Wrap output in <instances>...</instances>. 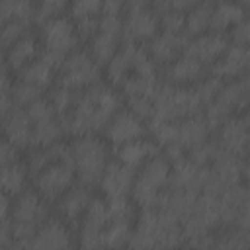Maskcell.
Instances as JSON below:
<instances>
[{"label": "cell", "mask_w": 250, "mask_h": 250, "mask_svg": "<svg viewBox=\"0 0 250 250\" xmlns=\"http://www.w3.org/2000/svg\"><path fill=\"white\" fill-rule=\"evenodd\" d=\"M156 152H160L158 145L152 139H135L129 143H123L119 146H115V156L119 162L131 166L133 170H139L150 156H154Z\"/></svg>", "instance_id": "cell-26"}, {"label": "cell", "mask_w": 250, "mask_h": 250, "mask_svg": "<svg viewBox=\"0 0 250 250\" xmlns=\"http://www.w3.org/2000/svg\"><path fill=\"white\" fill-rule=\"evenodd\" d=\"M78 35L74 21L66 16H59L53 20H47L41 23L39 31V59H43L47 64L59 70L64 57L78 49Z\"/></svg>", "instance_id": "cell-5"}, {"label": "cell", "mask_w": 250, "mask_h": 250, "mask_svg": "<svg viewBox=\"0 0 250 250\" xmlns=\"http://www.w3.org/2000/svg\"><path fill=\"white\" fill-rule=\"evenodd\" d=\"M250 244V236L248 230L242 229H225L223 232H215V242L213 246L217 248H227V250H242L248 248Z\"/></svg>", "instance_id": "cell-37"}, {"label": "cell", "mask_w": 250, "mask_h": 250, "mask_svg": "<svg viewBox=\"0 0 250 250\" xmlns=\"http://www.w3.org/2000/svg\"><path fill=\"white\" fill-rule=\"evenodd\" d=\"M188 35L186 33H168V31H160L156 33L148 45H146V53L150 55V59L156 64H170L174 59H178L188 43Z\"/></svg>", "instance_id": "cell-24"}, {"label": "cell", "mask_w": 250, "mask_h": 250, "mask_svg": "<svg viewBox=\"0 0 250 250\" xmlns=\"http://www.w3.org/2000/svg\"><path fill=\"white\" fill-rule=\"evenodd\" d=\"M184 242L182 223L158 207L141 209L137 225L127 246L154 248V246H180Z\"/></svg>", "instance_id": "cell-2"}, {"label": "cell", "mask_w": 250, "mask_h": 250, "mask_svg": "<svg viewBox=\"0 0 250 250\" xmlns=\"http://www.w3.org/2000/svg\"><path fill=\"white\" fill-rule=\"evenodd\" d=\"M76 96H78V92H74V90H70V88H66V86L57 84V86L51 90V94H49L47 100L51 102L53 109L64 119L66 113L72 109V105H74V102H76Z\"/></svg>", "instance_id": "cell-38"}, {"label": "cell", "mask_w": 250, "mask_h": 250, "mask_svg": "<svg viewBox=\"0 0 250 250\" xmlns=\"http://www.w3.org/2000/svg\"><path fill=\"white\" fill-rule=\"evenodd\" d=\"M12 244V234H10V227L6 223H0V248H6Z\"/></svg>", "instance_id": "cell-51"}, {"label": "cell", "mask_w": 250, "mask_h": 250, "mask_svg": "<svg viewBox=\"0 0 250 250\" xmlns=\"http://www.w3.org/2000/svg\"><path fill=\"white\" fill-rule=\"evenodd\" d=\"M217 131H219L217 145L221 148L246 158L248 141H250V121L244 111L230 115L225 123H221V127Z\"/></svg>", "instance_id": "cell-18"}, {"label": "cell", "mask_w": 250, "mask_h": 250, "mask_svg": "<svg viewBox=\"0 0 250 250\" xmlns=\"http://www.w3.org/2000/svg\"><path fill=\"white\" fill-rule=\"evenodd\" d=\"M227 47H229V37L225 33L211 31V33H201V35L189 37L188 43H186L184 53L197 59L205 66H209L223 55V51Z\"/></svg>", "instance_id": "cell-23"}, {"label": "cell", "mask_w": 250, "mask_h": 250, "mask_svg": "<svg viewBox=\"0 0 250 250\" xmlns=\"http://www.w3.org/2000/svg\"><path fill=\"white\" fill-rule=\"evenodd\" d=\"M39 98H43V92L35 86H31L25 80H16V84H12V100H14V107H27L33 102H37Z\"/></svg>", "instance_id": "cell-39"}, {"label": "cell", "mask_w": 250, "mask_h": 250, "mask_svg": "<svg viewBox=\"0 0 250 250\" xmlns=\"http://www.w3.org/2000/svg\"><path fill=\"white\" fill-rule=\"evenodd\" d=\"M170 170H172V164L162 152H156L154 156H150L137 170L131 195L141 209L156 207L162 191L168 188Z\"/></svg>", "instance_id": "cell-6"}, {"label": "cell", "mask_w": 250, "mask_h": 250, "mask_svg": "<svg viewBox=\"0 0 250 250\" xmlns=\"http://www.w3.org/2000/svg\"><path fill=\"white\" fill-rule=\"evenodd\" d=\"M74 246V234L70 230V225L62 221L61 217H47L41 227L35 230L33 238L29 240L27 248H72Z\"/></svg>", "instance_id": "cell-20"}, {"label": "cell", "mask_w": 250, "mask_h": 250, "mask_svg": "<svg viewBox=\"0 0 250 250\" xmlns=\"http://www.w3.org/2000/svg\"><path fill=\"white\" fill-rule=\"evenodd\" d=\"M6 74H8V62H6V55L0 49V76H6Z\"/></svg>", "instance_id": "cell-53"}, {"label": "cell", "mask_w": 250, "mask_h": 250, "mask_svg": "<svg viewBox=\"0 0 250 250\" xmlns=\"http://www.w3.org/2000/svg\"><path fill=\"white\" fill-rule=\"evenodd\" d=\"M59 160H70V148L62 141H57V143L47 145V146H31L29 152H27L25 164H27L29 174L35 176L45 166H49L53 162H59Z\"/></svg>", "instance_id": "cell-29"}, {"label": "cell", "mask_w": 250, "mask_h": 250, "mask_svg": "<svg viewBox=\"0 0 250 250\" xmlns=\"http://www.w3.org/2000/svg\"><path fill=\"white\" fill-rule=\"evenodd\" d=\"M94 199V193H92V188L78 182V184H72L57 201V213L61 215L62 221H66L68 225H76L80 221V217L84 215L86 207L90 205V201Z\"/></svg>", "instance_id": "cell-22"}, {"label": "cell", "mask_w": 250, "mask_h": 250, "mask_svg": "<svg viewBox=\"0 0 250 250\" xmlns=\"http://www.w3.org/2000/svg\"><path fill=\"white\" fill-rule=\"evenodd\" d=\"M123 8H125V0H102V14L119 16Z\"/></svg>", "instance_id": "cell-50"}, {"label": "cell", "mask_w": 250, "mask_h": 250, "mask_svg": "<svg viewBox=\"0 0 250 250\" xmlns=\"http://www.w3.org/2000/svg\"><path fill=\"white\" fill-rule=\"evenodd\" d=\"M12 213V195L0 189V223H8Z\"/></svg>", "instance_id": "cell-49"}, {"label": "cell", "mask_w": 250, "mask_h": 250, "mask_svg": "<svg viewBox=\"0 0 250 250\" xmlns=\"http://www.w3.org/2000/svg\"><path fill=\"white\" fill-rule=\"evenodd\" d=\"M244 18H246V10L236 0H215L211 12V29L225 33Z\"/></svg>", "instance_id": "cell-31"}, {"label": "cell", "mask_w": 250, "mask_h": 250, "mask_svg": "<svg viewBox=\"0 0 250 250\" xmlns=\"http://www.w3.org/2000/svg\"><path fill=\"white\" fill-rule=\"evenodd\" d=\"M166 66V82L172 86H193L207 74V66L186 53H182Z\"/></svg>", "instance_id": "cell-25"}, {"label": "cell", "mask_w": 250, "mask_h": 250, "mask_svg": "<svg viewBox=\"0 0 250 250\" xmlns=\"http://www.w3.org/2000/svg\"><path fill=\"white\" fill-rule=\"evenodd\" d=\"M250 195L244 184L227 188L219 195V221L223 229H242L250 230Z\"/></svg>", "instance_id": "cell-12"}, {"label": "cell", "mask_w": 250, "mask_h": 250, "mask_svg": "<svg viewBox=\"0 0 250 250\" xmlns=\"http://www.w3.org/2000/svg\"><path fill=\"white\" fill-rule=\"evenodd\" d=\"M201 0H150V4H152L156 14H164V12H170V10L188 12L189 8H193Z\"/></svg>", "instance_id": "cell-45"}, {"label": "cell", "mask_w": 250, "mask_h": 250, "mask_svg": "<svg viewBox=\"0 0 250 250\" xmlns=\"http://www.w3.org/2000/svg\"><path fill=\"white\" fill-rule=\"evenodd\" d=\"M31 23H25L21 20H10L0 25V49H10L20 37H23L29 31Z\"/></svg>", "instance_id": "cell-41"}, {"label": "cell", "mask_w": 250, "mask_h": 250, "mask_svg": "<svg viewBox=\"0 0 250 250\" xmlns=\"http://www.w3.org/2000/svg\"><path fill=\"white\" fill-rule=\"evenodd\" d=\"M250 98V82L248 76L236 78V80H223L217 96L203 107L201 111L211 127V131L219 129L221 123H225L230 115L244 111Z\"/></svg>", "instance_id": "cell-8"}, {"label": "cell", "mask_w": 250, "mask_h": 250, "mask_svg": "<svg viewBox=\"0 0 250 250\" xmlns=\"http://www.w3.org/2000/svg\"><path fill=\"white\" fill-rule=\"evenodd\" d=\"M123 105V96L111 84L96 82L78 92L72 109L62 119L66 135H98Z\"/></svg>", "instance_id": "cell-1"}, {"label": "cell", "mask_w": 250, "mask_h": 250, "mask_svg": "<svg viewBox=\"0 0 250 250\" xmlns=\"http://www.w3.org/2000/svg\"><path fill=\"white\" fill-rule=\"evenodd\" d=\"M47 217H51L49 203L35 189H23L21 193H18L16 201H12V213H10L12 244L27 248L35 230L41 227V223Z\"/></svg>", "instance_id": "cell-3"}, {"label": "cell", "mask_w": 250, "mask_h": 250, "mask_svg": "<svg viewBox=\"0 0 250 250\" xmlns=\"http://www.w3.org/2000/svg\"><path fill=\"white\" fill-rule=\"evenodd\" d=\"M150 0H125V6L127 10H133V8H148Z\"/></svg>", "instance_id": "cell-52"}, {"label": "cell", "mask_w": 250, "mask_h": 250, "mask_svg": "<svg viewBox=\"0 0 250 250\" xmlns=\"http://www.w3.org/2000/svg\"><path fill=\"white\" fill-rule=\"evenodd\" d=\"M2 135H4V119L0 117V137H2Z\"/></svg>", "instance_id": "cell-54"}, {"label": "cell", "mask_w": 250, "mask_h": 250, "mask_svg": "<svg viewBox=\"0 0 250 250\" xmlns=\"http://www.w3.org/2000/svg\"><path fill=\"white\" fill-rule=\"evenodd\" d=\"M158 25L162 31H168V33H184L186 29V14L184 12H176V10H170V12H164V14H158Z\"/></svg>", "instance_id": "cell-42"}, {"label": "cell", "mask_w": 250, "mask_h": 250, "mask_svg": "<svg viewBox=\"0 0 250 250\" xmlns=\"http://www.w3.org/2000/svg\"><path fill=\"white\" fill-rule=\"evenodd\" d=\"M68 148H70V162L78 182L94 188L100 182L109 162L111 150L107 143L98 135H76L74 141L68 145Z\"/></svg>", "instance_id": "cell-4"}, {"label": "cell", "mask_w": 250, "mask_h": 250, "mask_svg": "<svg viewBox=\"0 0 250 250\" xmlns=\"http://www.w3.org/2000/svg\"><path fill=\"white\" fill-rule=\"evenodd\" d=\"M74 27H76V35L80 41H90L100 25V16H86V18H76L72 20Z\"/></svg>", "instance_id": "cell-44"}, {"label": "cell", "mask_w": 250, "mask_h": 250, "mask_svg": "<svg viewBox=\"0 0 250 250\" xmlns=\"http://www.w3.org/2000/svg\"><path fill=\"white\" fill-rule=\"evenodd\" d=\"M221 84H223V80L217 78V76H209V78H203V80H199L197 84H193V90H195L199 102L203 104V107L217 96Z\"/></svg>", "instance_id": "cell-43"}, {"label": "cell", "mask_w": 250, "mask_h": 250, "mask_svg": "<svg viewBox=\"0 0 250 250\" xmlns=\"http://www.w3.org/2000/svg\"><path fill=\"white\" fill-rule=\"evenodd\" d=\"M203 111L193 86H172L160 82L154 96V113L148 121H180Z\"/></svg>", "instance_id": "cell-7"}, {"label": "cell", "mask_w": 250, "mask_h": 250, "mask_svg": "<svg viewBox=\"0 0 250 250\" xmlns=\"http://www.w3.org/2000/svg\"><path fill=\"white\" fill-rule=\"evenodd\" d=\"M18 160H20V148L16 145H12L8 139L6 141L0 139V168L8 166L12 162H18Z\"/></svg>", "instance_id": "cell-48"}, {"label": "cell", "mask_w": 250, "mask_h": 250, "mask_svg": "<svg viewBox=\"0 0 250 250\" xmlns=\"http://www.w3.org/2000/svg\"><path fill=\"white\" fill-rule=\"evenodd\" d=\"M102 66L92 59V55L84 49H74L62 61L57 70V82L74 92H82L92 84L100 82Z\"/></svg>", "instance_id": "cell-10"}, {"label": "cell", "mask_w": 250, "mask_h": 250, "mask_svg": "<svg viewBox=\"0 0 250 250\" xmlns=\"http://www.w3.org/2000/svg\"><path fill=\"white\" fill-rule=\"evenodd\" d=\"M105 74L111 86L119 88L131 74H158L156 62L141 43H123L105 64Z\"/></svg>", "instance_id": "cell-9"}, {"label": "cell", "mask_w": 250, "mask_h": 250, "mask_svg": "<svg viewBox=\"0 0 250 250\" xmlns=\"http://www.w3.org/2000/svg\"><path fill=\"white\" fill-rule=\"evenodd\" d=\"M35 0H0V25L10 20L35 23Z\"/></svg>", "instance_id": "cell-36"}, {"label": "cell", "mask_w": 250, "mask_h": 250, "mask_svg": "<svg viewBox=\"0 0 250 250\" xmlns=\"http://www.w3.org/2000/svg\"><path fill=\"white\" fill-rule=\"evenodd\" d=\"M229 43L230 45H238V47H248L250 43V23L246 21V18L238 23H234L229 29Z\"/></svg>", "instance_id": "cell-46"}, {"label": "cell", "mask_w": 250, "mask_h": 250, "mask_svg": "<svg viewBox=\"0 0 250 250\" xmlns=\"http://www.w3.org/2000/svg\"><path fill=\"white\" fill-rule=\"evenodd\" d=\"M14 109V100H12V82L6 76H0V117H6Z\"/></svg>", "instance_id": "cell-47"}, {"label": "cell", "mask_w": 250, "mask_h": 250, "mask_svg": "<svg viewBox=\"0 0 250 250\" xmlns=\"http://www.w3.org/2000/svg\"><path fill=\"white\" fill-rule=\"evenodd\" d=\"M236 2H238V4H242V6H246V4H248V0H236Z\"/></svg>", "instance_id": "cell-55"}, {"label": "cell", "mask_w": 250, "mask_h": 250, "mask_svg": "<svg viewBox=\"0 0 250 250\" xmlns=\"http://www.w3.org/2000/svg\"><path fill=\"white\" fill-rule=\"evenodd\" d=\"M215 0H201L186 14V29L184 33L188 37H195L211 29V12H213Z\"/></svg>", "instance_id": "cell-34"}, {"label": "cell", "mask_w": 250, "mask_h": 250, "mask_svg": "<svg viewBox=\"0 0 250 250\" xmlns=\"http://www.w3.org/2000/svg\"><path fill=\"white\" fill-rule=\"evenodd\" d=\"M135 219H109L104 238H102V248H121L129 244V238L133 234Z\"/></svg>", "instance_id": "cell-35"}, {"label": "cell", "mask_w": 250, "mask_h": 250, "mask_svg": "<svg viewBox=\"0 0 250 250\" xmlns=\"http://www.w3.org/2000/svg\"><path fill=\"white\" fill-rule=\"evenodd\" d=\"M158 14L148 8L127 10L125 20H121L123 43H145L158 33Z\"/></svg>", "instance_id": "cell-16"}, {"label": "cell", "mask_w": 250, "mask_h": 250, "mask_svg": "<svg viewBox=\"0 0 250 250\" xmlns=\"http://www.w3.org/2000/svg\"><path fill=\"white\" fill-rule=\"evenodd\" d=\"M31 119V146H47L57 141H62L66 135L62 117L53 109L47 98H39L25 107Z\"/></svg>", "instance_id": "cell-11"}, {"label": "cell", "mask_w": 250, "mask_h": 250, "mask_svg": "<svg viewBox=\"0 0 250 250\" xmlns=\"http://www.w3.org/2000/svg\"><path fill=\"white\" fill-rule=\"evenodd\" d=\"M109 223V209L105 199L94 197L86 207L84 215L76 223L78 227V244L82 248H102L104 230Z\"/></svg>", "instance_id": "cell-15"}, {"label": "cell", "mask_w": 250, "mask_h": 250, "mask_svg": "<svg viewBox=\"0 0 250 250\" xmlns=\"http://www.w3.org/2000/svg\"><path fill=\"white\" fill-rule=\"evenodd\" d=\"M29 176L31 174L27 170V164L21 160L12 162L8 166H2L0 168V189L14 197V195L21 193L23 189H27Z\"/></svg>", "instance_id": "cell-32"}, {"label": "cell", "mask_w": 250, "mask_h": 250, "mask_svg": "<svg viewBox=\"0 0 250 250\" xmlns=\"http://www.w3.org/2000/svg\"><path fill=\"white\" fill-rule=\"evenodd\" d=\"M211 135V127L203 113H195L178 121V145L188 152L189 148L197 146L199 143L207 141Z\"/></svg>", "instance_id": "cell-28"}, {"label": "cell", "mask_w": 250, "mask_h": 250, "mask_svg": "<svg viewBox=\"0 0 250 250\" xmlns=\"http://www.w3.org/2000/svg\"><path fill=\"white\" fill-rule=\"evenodd\" d=\"M104 133H105V139L109 141V145L119 146L123 143H129V141H135V139L145 137L146 125L133 111H129L127 107H121L107 121Z\"/></svg>", "instance_id": "cell-19"}, {"label": "cell", "mask_w": 250, "mask_h": 250, "mask_svg": "<svg viewBox=\"0 0 250 250\" xmlns=\"http://www.w3.org/2000/svg\"><path fill=\"white\" fill-rule=\"evenodd\" d=\"M135 174L137 170H133L131 166L119 162V160H109L102 178H100V189L104 193V199H125L131 195L133 191V184H135Z\"/></svg>", "instance_id": "cell-17"}, {"label": "cell", "mask_w": 250, "mask_h": 250, "mask_svg": "<svg viewBox=\"0 0 250 250\" xmlns=\"http://www.w3.org/2000/svg\"><path fill=\"white\" fill-rule=\"evenodd\" d=\"M70 6V0H35V23H43L47 20L59 18Z\"/></svg>", "instance_id": "cell-40"}, {"label": "cell", "mask_w": 250, "mask_h": 250, "mask_svg": "<svg viewBox=\"0 0 250 250\" xmlns=\"http://www.w3.org/2000/svg\"><path fill=\"white\" fill-rule=\"evenodd\" d=\"M248 68H250L248 47H238V45H230V43L223 51V55L211 64L213 76H217L221 80H236V78L248 76Z\"/></svg>", "instance_id": "cell-21"}, {"label": "cell", "mask_w": 250, "mask_h": 250, "mask_svg": "<svg viewBox=\"0 0 250 250\" xmlns=\"http://www.w3.org/2000/svg\"><path fill=\"white\" fill-rule=\"evenodd\" d=\"M4 135L20 150L31 148V119L23 107H14L4 117Z\"/></svg>", "instance_id": "cell-27"}, {"label": "cell", "mask_w": 250, "mask_h": 250, "mask_svg": "<svg viewBox=\"0 0 250 250\" xmlns=\"http://www.w3.org/2000/svg\"><path fill=\"white\" fill-rule=\"evenodd\" d=\"M39 37L33 35L31 31H27L23 37H20L10 49H8V55H6V62H8V68L20 72L21 68H25L31 61H35L39 57Z\"/></svg>", "instance_id": "cell-30"}, {"label": "cell", "mask_w": 250, "mask_h": 250, "mask_svg": "<svg viewBox=\"0 0 250 250\" xmlns=\"http://www.w3.org/2000/svg\"><path fill=\"white\" fill-rule=\"evenodd\" d=\"M74 168L70 160H59L49 166H45L41 172L33 176V186L35 191L47 201L55 203L72 184H74Z\"/></svg>", "instance_id": "cell-13"}, {"label": "cell", "mask_w": 250, "mask_h": 250, "mask_svg": "<svg viewBox=\"0 0 250 250\" xmlns=\"http://www.w3.org/2000/svg\"><path fill=\"white\" fill-rule=\"evenodd\" d=\"M123 37H121V18L119 16H111V14H104L100 18V25L96 35L88 41V53L92 55V59L100 64L105 66L107 61L115 55V51L119 49Z\"/></svg>", "instance_id": "cell-14"}, {"label": "cell", "mask_w": 250, "mask_h": 250, "mask_svg": "<svg viewBox=\"0 0 250 250\" xmlns=\"http://www.w3.org/2000/svg\"><path fill=\"white\" fill-rule=\"evenodd\" d=\"M20 80L29 82L31 86L39 88L41 92L49 90L53 86V82L57 80V68H53L51 64H47L43 59H35L31 61L25 68L20 70Z\"/></svg>", "instance_id": "cell-33"}]
</instances>
